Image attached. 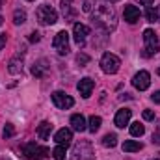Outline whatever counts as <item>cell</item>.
<instances>
[{
    "mask_svg": "<svg viewBox=\"0 0 160 160\" xmlns=\"http://www.w3.org/2000/svg\"><path fill=\"white\" fill-rule=\"evenodd\" d=\"M93 26L101 28L104 34L112 32L116 26H118V15L114 11L112 6H106V4H101L95 13H93Z\"/></svg>",
    "mask_w": 160,
    "mask_h": 160,
    "instance_id": "cell-1",
    "label": "cell"
},
{
    "mask_svg": "<svg viewBox=\"0 0 160 160\" xmlns=\"http://www.w3.org/2000/svg\"><path fill=\"white\" fill-rule=\"evenodd\" d=\"M36 17H38V22L43 24V26H50V24L58 22V11L54 8H50L48 4H43V6L38 8Z\"/></svg>",
    "mask_w": 160,
    "mask_h": 160,
    "instance_id": "cell-2",
    "label": "cell"
},
{
    "mask_svg": "<svg viewBox=\"0 0 160 160\" xmlns=\"http://www.w3.org/2000/svg\"><path fill=\"white\" fill-rule=\"evenodd\" d=\"M119 65H121V60L112 54V52H104L102 58H101V69L106 73V75H116L119 71Z\"/></svg>",
    "mask_w": 160,
    "mask_h": 160,
    "instance_id": "cell-3",
    "label": "cell"
},
{
    "mask_svg": "<svg viewBox=\"0 0 160 160\" xmlns=\"http://www.w3.org/2000/svg\"><path fill=\"white\" fill-rule=\"evenodd\" d=\"M143 43H145V56H155L160 50V41L155 30L147 28L143 32Z\"/></svg>",
    "mask_w": 160,
    "mask_h": 160,
    "instance_id": "cell-4",
    "label": "cell"
},
{
    "mask_svg": "<svg viewBox=\"0 0 160 160\" xmlns=\"http://www.w3.org/2000/svg\"><path fill=\"white\" fill-rule=\"evenodd\" d=\"M48 155H50V151H48L47 147L38 145L36 142L24 145V157H26L28 160H43V158H47Z\"/></svg>",
    "mask_w": 160,
    "mask_h": 160,
    "instance_id": "cell-5",
    "label": "cell"
},
{
    "mask_svg": "<svg viewBox=\"0 0 160 160\" xmlns=\"http://www.w3.org/2000/svg\"><path fill=\"white\" fill-rule=\"evenodd\" d=\"M93 155H95L93 153V147L86 140H80L78 143L73 147V157H75V160H93Z\"/></svg>",
    "mask_w": 160,
    "mask_h": 160,
    "instance_id": "cell-6",
    "label": "cell"
},
{
    "mask_svg": "<svg viewBox=\"0 0 160 160\" xmlns=\"http://www.w3.org/2000/svg\"><path fill=\"white\" fill-rule=\"evenodd\" d=\"M52 102H54V106L60 108V110H69V108H73L75 99H73L71 95L63 93V91H54V93H52Z\"/></svg>",
    "mask_w": 160,
    "mask_h": 160,
    "instance_id": "cell-7",
    "label": "cell"
},
{
    "mask_svg": "<svg viewBox=\"0 0 160 160\" xmlns=\"http://www.w3.org/2000/svg\"><path fill=\"white\" fill-rule=\"evenodd\" d=\"M52 47L56 48V52H58V54L65 56V54L69 52V34H67L65 30L58 32V34L54 36V41H52Z\"/></svg>",
    "mask_w": 160,
    "mask_h": 160,
    "instance_id": "cell-8",
    "label": "cell"
},
{
    "mask_svg": "<svg viewBox=\"0 0 160 160\" xmlns=\"http://www.w3.org/2000/svg\"><path fill=\"white\" fill-rule=\"evenodd\" d=\"M132 86H134L136 89H140V91H145V89L151 86V75H149L147 71H140V73H136L134 78H132Z\"/></svg>",
    "mask_w": 160,
    "mask_h": 160,
    "instance_id": "cell-9",
    "label": "cell"
},
{
    "mask_svg": "<svg viewBox=\"0 0 160 160\" xmlns=\"http://www.w3.org/2000/svg\"><path fill=\"white\" fill-rule=\"evenodd\" d=\"M71 140H73V130L71 128H60L56 134H54V142L58 145H63L65 149L71 145Z\"/></svg>",
    "mask_w": 160,
    "mask_h": 160,
    "instance_id": "cell-10",
    "label": "cell"
},
{
    "mask_svg": "<svg viewBox=\"0 0 160 160\" xmlns=\"http://www.w3.org/2000/svg\"><path fill=\"white\" fill-rule=\"evenodd\" d=\"M88 36H89V28H88L86 24L77 22V24L73 26V38H75V41H77V45H84Z\"/></svg>",
    "mask_w": 160,
    "mask_h": 160,
    "instance_id": "cell-11",
    "label": "cell"
},
{
    "mask_svg": "<svg viewBox=\"0 0 160 160\" xmlns=\"http://www.w3.org/2000/svg\"><path fill=\"white\" fill-rule=\"evenodd\" d=\"M93 88H95V82H93L91 78H88V77H86V78H82L78 84H77V89H78V93L84 97V99H88V97L91 95Z\"/></svg>",
    "mask_w": 160,
    "mask_h": 160,
    "instance_id": "cell-12",
    "label": "cell"
},
{
    "mask_svg": "<svg viewBox=\"0 0 160 160\" xmlns=\"http://www.w3.org/2000/svg\"><path fill=\"white\" fill-rule=\"evenodd\" d=\"M130 118H132V112H130L128 108H121L119 112L116 114L114 123H116V127H118V128H125V125H128Z\"/></svg>",
    "mask_w": 160,
    "mask_h": 160,
    "instance_id": "cell-13",
    "label": "cell"
},
{
    "mask_svg": "<svg viewBox=\"0 0 160 160\" xmlns=\"http://www.w3.org/2000/svg\"><path fill=\"white\" fill-rule=\"evenodd\" d=\"M123 17H125V21H127V22L134 24V22H138V21H140V9H138L136 6H125Z\"/></svg>",
    "mask_w": 160,
    "mask_h": 160,
    "instance_id": "cell-14",
    "label": "cell"
},
{
    "mask_svg": "<svg viewBox=\"0 0 160 160\" xmlns=\"http://www.w3.org/2000/svg\"><path fill=\"white\" fill-rule=\"evenodd\" d=\"M8 71L11 75H21L22 73V58L21 56H15L9 60V65H8Z\"/></svg>",
    "mask_w": 160,
    "mask_h": 160,
    "instance_id": "cell-15",
    "label": "cell"
},
{
    "mask_svg": "<svg viewBox=\"0 0 160 160\" xmlns=\"http://www.w3.org/2000/svg\"><path fill=\"white\" fill-rule=\"evenodd\" d=\"M71 125H73V130H77V132H84V130L88 128L86 119H84L82 114H75V116L71 118Z\"/></svg>",
    "mask_w": 160,
    "mask_h": 160,
    "instance_id": "cell-16",
    "label": "cell"
},
{
    "mask_svg": "<svg viewBox=\"0 0 160 160\" xmlns=\"http://www.w3.org/2000/svg\"><path fill=\"white\" fill-rule=\"evenodd\" d=\"M47 69H48L47 62H45V60H39V62H36V63L32 65V75H34V77H38V78H41V77H45Z\"/></svg>",
    "mask_w": 160,
    "mask_h": 160,
    "instance_id": "cell-17",
    "label": "cell"
},
{
    "mask_svg": "<svg viewBox=\"0 0 160 160\" xmlns=\"http://www.w3.org/2000/svg\"><path fill=\"white\" fill-rule=\"evenodd\" d=\"M50 132H52V125H50L48 121H43V123H39V127H38V136H39L41 140L50 138Z\"/></svg>",
    "mask_w": 160,
    "mask_h": 160,
    "instance_id": "cell-18",
    "label": "cell"
},
{
    "mask_svg": "<svg viewBox=\"0 0 160 160\" xmlns=\"http://www.w3.org/2000/svg\"><path fill=\"white\" fill-rule=\"evenodd\" d=\"M142 143L140 142H134V140H127L125 143H123V151L125 153H136V151H142Z\"/></svg>",
    "mask_w": 160,
    "mask_h": 160,
    "instance_id": "cell-19",
    "label": "cell"
},
{
    "mask_svg": "<svg viewBox=\"0 0 160 160\" xmlns=\"http://www.w3.org/2000/svg\"><path fill=\"white\" fill-rule=\"evenodd\" d=\"M101 123H102V119H101L99 116H91L89 121H88V130H89V132H97V130L101 128Z\"/></svg>",
    "mask_w": 160,
    "mask_h": 160,
    "instance_id": "cell-20",
    "label": "cell"
},
{
    "mask_svg": "<svg viewBox=\"0 0 160 160\" xmlns=\"http://www.w3.org/2000/svg\"><path fill=\"white\" fill-rule=\"evenodd\" d=\"M13 22H15V24H24V22H26V11L15 9V11H13Z\"/></svg>",
    "mask_w": 160,
    "mask_h": 160,
    "instance_id": "cell-21",
    "label": "cell"
},
{
    "mask_svg": "<svg viewBox=\"0 0 160 160\" xmlns=\"http://www.w3.org/2000/svg\"><path fill=\"white\" fill-rule=\"evenodd\" d=\"M143 132H145V127H143L140 121L130 125V134H132V136H136V138H138V136H143Z\"/></svg>",
    "mask_w": 160,
    "mask_h": 160,
    "instance_id": "cell-22",
    "label": "cell"
},
{
    "mask_svg": "<svg viewBox=\"0 0 160 160\" xmlns=\"http://www.w3.org/2000/svg\"><path fill=\"white\" fill-rule=\"evenodd\" d=\"M102 145H104V147H110V149L116 147V145H118V136H116V134H106V136L102 138Z\"/></svg>",
    "mask_w": 160,
    "mask_h": 160,
    "instance_id": "cell-23",
    "label": "cell"
},
{
    "mask_svg": "<svg viewBox=\"0 0 160 160\" xmlns=\"http://www.w3.org/2000/svg\"><path fill=\"white\" fill-rule=\"evenodd\" d=\"M52 157H54V160H65V157H67L65 147L63 145H56L54 151H52Z\"/></svg>",
    "mask_w": 160,
    "mask_h": 160,
    "instance_id": "cell-24",
    "label": "cell"
},
{
    "mask_svg": "<svg viewBox=\"0 0 160 160\" xmlns=\"http://www.w3.org/2000/svg\"><path fill=\"white\" fill-rule=\"evenodd\" d=\"M145 17H147V21H149V22H155V21H158V17H157V8H153V6H147Z\"/></svg>",
    "mask_w": 160,
    "mask_h": 160,
    "instance_id": "cell-25",
    "label": "cell"
},
{
    "mask_svg": "<svg viewBox=\"0 0 160 160\" xmlns=\"http://www.w3.org/2000/svg\"><path fill=\"white\" fill-rule=\"evenodd\" d=\"M13 134H15V127L8 123V125L4 127V130H2V136H4V138H11Z\"/></svg>",
    "mask_w": 160,
    "mask_h": 160,
    "instance_id": "cell-26",
    "label": "cell"
},
{
    "mask_svg": "<svg viewBox=\"0 0 160 160\" xmlns=\"http://www.w3.org/2000/svg\"><path fill=\"white\" fill-rule=\"evenodd\" d=\"M62 11H63V15H65V17H71V2L62 0Z\"/></svg>",
    "mask_w": 160,
    "mask_h": 160,
    "instance_id": "cell-27",
    "label": "cell"
},
{
    "mask_svg": "<svg viewBox=\"0 0 160 160\" xmlns=\"http://www.w3.org/2000/svg\"><path fill=\"white\" fill-rule=\"evenodd\" d=\"M143 119L145 121H155V112H153V110H143Z\"/></svg>",
    "mask_w": 160,
    "mask_h": 160,
    "instance_id": "cell-28",
    "label": "cell"
},
{
    "mask_svg": "<svg viewBox=\"0 0 160 160\" xmlns=\"http://www.w3.org/2000/svg\"><path fill=\"white\" fill-rule=\"evenodd\" d=\"M77 62H78L80 65H84V63L89 62V56H86V54H78V56H77Z\"/></svg>",
    "mask_w": 160,
    "mask_h": 160,
    "instance_id": "cell-29",
    "label": "cell"
},
{
    "mask_svg": "<svg viewBox=\"0 0 160 160\" xmlns=\"http://www.w3.org/2000/svg\"><path fill=\"white\" fill-rule=\"evenodd\" d=\"M151 101L157 102V104H160V91H155V93L151 95Z\"/></svg>",
    "mask_w": 160,
    "mask_h": 160,
    "instance_id": "cell-30",
    "label": "cell"
},
{
    "mask_svg": "<svg viewBox=\"0 0 160 160\" xmlns=\"http://www.w3.org/2000/svg\"><path fill=\"white\" fill-rule=\"evenodd\" d=\"M82 9H84L86 13H89V11H91V2H89V0H86V2H84V6H82Z\"/></svg>",
    "mask_w": 160,
    "mask_h": 160,
    "instance_id": "cell-31",
    "label": "cell"
},
{
    "mask_svg": "<svg viewBox=\"0 0 160 160\" xmlns=\"http://www.w3.org/2000/svg\"><path fill=\"white\" fill-rule=\"evenodd\" d=\"M39 39H41V38H39V34H38V32H32V34H30V41H32V43H38Z\"/></svg>",
    "mask_w": 160,
    "mask_h": 160,
    "instance_id": "cell-32",
    "label": "cell"
},
{
    "mask_svg": "<svg viewBox=\"0 0 160 160\" xmlns=\"http://www.w3.org/2000/svg\"><path fill=\"white\" fill-rule=\"evenodd\" d=\"M6 41H8V36H6V34H0V50L4 48V45H6Z\"/></svg>",
    "mask_w": 160,
    "mask_h": 160,
    "instance_id": "cell-33",
    "label": "cell"
},
{
    "mask_svg": "<svg viewBox=\"0 0 160 160\" xmlns=\"http://www.w3.org/2000/svg\"><path fill=\"white\" fill-rule=\"evenodd\" d=\"M153 143H158L160 145V132H155L153 134Z\"/></svg>",
    "mask_w": 160,
    "mask_h": 160,
    "instance_id": "cell-34",
    "label": "cell"
},
{
    "mask_svg": "<svg viewBox=\"0 0 160 160\" xmlns=\"http://www.w3.org/2000/svg\"><path fill=\"white\" fill-rule=\"evenodd\" d=\"M136 2H140V4H143V6H151L155 0H136Z\"/></svg>",
    "mask_w": 160,
    "mask_h": 160,
    "instance_id": "cell-35",
    "label": "cell"
},
{
    "mask_svg": "<svg viewBox=\"0 0 160 160\" xmlns=\"http://www.w3.org/2000/svg\"><path fill=\"white\" fill-rule=\"evenodd\" d=\"M157 17H158V21H160V6L157 8Z\"/></svg>",
    "mask_w": 160,
    "mask_h": 160,
    "instance_id": "cell-36",
    "label": "cell"
},
{
    "mask_svg": "<svg viewBox=\"0 0 160 160\" xmlns=\"http://www.w3.org/2000/svg\"><path fill=\"white\" fill-rule=\"evenodd\" d=\"M2 21H4V19H2V15H0V26H2Z\"/></svg>",
    "mask_w": 160,
    "mask_h": 160,
    "instance_id": "cell-37",
    "label": "cell"
},
{
    "mask_svg": "<svg viewBox=\"0 0 160 160\" xmlns=\"http://www.w3.org/2000/svg\"><path fill=\"white\" fill-rule=\"evenodd\" d=\"M2 4H4V0H0V8H2Z\"/></svg>",
    "mask_w": 160,
    "mask_h": 160,
    "instance_id": "cell-38",
    "label": "cell"
},
{
    "mask_svg": "<svg viewBox=\"0 0 160 160\" xmlns=\"http://www.w3.org/2000/svg\"><path fill=\"white\" fill-rule=\"evenodd\" d=\"M65 2H73V0H65Z\"/></svg>",
    "mask_w": 160,
    "mask_h": 160,
    "instance_id": "cell-39",
    "label": "cell"
},
{
    "mask_svg": "<svg viewBox=\"0 0 160 160\" xmlns=\"http://www.w3.org/2000/svg\"><path fill=\"white\" fill-rule=\"evenodd\" d=\"M110 2H118V0H110Z\"/></svg>",
    "mask_w": 160,
    "mask_h": 160,
    "instance_id": "cell-40",
    "label": "cell"
},
{
    "mask_svg": "<svg viewBox=\"0 0 160 160\" xmlns=\"http://www.w3.org/2000/svg\"><path fill=\"white\" fill-rule=\"evenodd\" d=\"M158 75H160V67H158Z\"/></svg>",
    "mask_w": 160,
    "mask_h": 160,
    "instance_id": "cell-41",
    "label": "cell"
},
{
    "mask_svg": "<svg viewBox=\"0 0 160 160\" xmlns=\"http://www.w3.org/2000/svg\"><path fill=\"white\" fill-rule=\"evenodd\" d=\"M28 2H34V0H28Z\"/></svg>",
    "mask_w": 160,
    "mask_h": 160,
    "instance_id": "cell-42",
    "label": "cell"
},
{
    "mask_svg": "<svg viewBox=\"0 0 160 160\" xmlns=\"http://www.w3.org/2000/svg\"><path fill=\"white\" fill-rule=\"evenodd\" d=\"M155 160H158V158H155Z\"/></svg>",
    "mask_w": 160,
    "mask_h": 160,
    "instance_id": "cell-43",
    "label": "cell"
}]
</instances>
